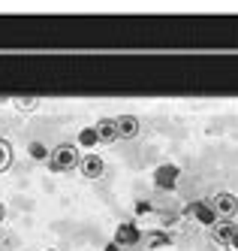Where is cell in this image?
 <instances>
[{
	"label": "cell",
	"mask_w": 238,
	"mask_h": 251,
	"mask_svg": "<svg viewBox=\"0 0 238 251\" xmlns=\"http://www.w3.org/2000/svg\"><path fill=\"white\" fill-rule=\"evenodd\" d=\"M12 142L9 139H3V136H0V173H6L9 167H12Z\"/></svg>",
	"instance_id": "8fae6325"
},
{
	"label": "cell",
	"mask_w": 238,
	"mask_h": 251,
	"mask_svg": "<svg viewBox=\"0 0 238 251\" xmlns=\"http://www.w3.org/2000/svg\"><path fill=\"white\" fill-rule=\"evenodd\" d=\"M106 251H121V245H115V242H108V245H106Z\"/></svg>",
	"instance_id": "e0dca14e"
},
{
	"label": "cell",
	"mask_w": 238,
	"mask_h": 251,
	"mask_svg": "<svg viewBox=\"0 0 238 251\" xmlns=\"http://www.w3.org/2000/svg\"><path fill=\"white\" fill-rule=\"evenodd\" d=\"M184 215H187V218H196L199 224H205V227H214V224H217V215L211 212V206H208L205 200L190 203V206L184 209Z\"/></svg>",
	"instance_id": "3957f363"
},
{
	"label": "cell",
	"mask_w": 238,
	"mask_h": 251,
	"mask_svg": "<svg viewBox=\"0 0 238 251\" xmlns=\"http://www.w3.org/2000/svg\"><path fill=\"white\" fill-rule=\"evenodd\" d=\"M178 167L175 164H163V167H157V173H154V185L160 188V191H169V188H175V182H178Z\"/></svg>",
	"instance_id": "5b68a950"
},
{
	"label": "cell",
	"mask_w": 238,
	"mask_h": 251,
	"mask_svg": "<svg viewBox=\"0 0 238 251\" xmlns=\"http://www.w3.org/2000/svg\"><path fill=\"white\" fill-rule=\"evenodd\" d=\"M94 136L100 142H115L118 139V130H115V118H100L97 127H94Z\"/></svg>",
	"instance_id": "ba28073f"
},
{
	"label": "cell",
	"mask_w": 238,
	"mask_h": 251,
	"mask_svg": "<svg viewBox=\"0 0 238 251\" xmlns=\"http://www.w3.org/2000/svg\"><path fill=\"white\" fill-rule=\"evenodd\" d=\"M79 170H82L85 178H103V176H106V160H103L100 154H82Z\"/></svg>",
	"instance_id": "277c9868"
},
{
	"label": "cell",
	"mask_w": 238,
	"mask_h": 251,
	"mask_svg": "<svg viewBox=\"0 0 238 251\" xmlns=\"http://www.w3.org/2000/svg\"><path fill=\"white\" fill-rule=\"evenodd\" d=\"M232 230H235L232 221H217V224L211 227V239H214V242H220V245H226L229 236H232Z\"/></svg>",
	"instance_id": "9c48e42d"
},
{
	"label": "cell",
	"mask_w": 238,
	"mask_h": 251,
	"mask_svg": "<svg viewBox=\"0 0 238 251\" xmlns=\"http://www.w3.org/2000/svg\"><path fill=\"white\" fill-rule=\"evenodd\" d=\"M136 212H151V203H145V200L136 203Z\"/></svg>",
	"instance_id": "9a60e30c"
},
{
	"label": "cell",
	"mask_w": 238,
	"mask_h": 251,
	"mask_svg": "<svg viewBox=\"0 0 238 251\" xmlns=\"http://www.w3.org/2000/svg\"><path fill=\"white\" fill-rule=\"evenodd\" d=\"M12 106L18 112H33L40 109V97H12Z\"/></svg>",
	"instance_id": "7c38bea8"
},
{
	"label": "cell",
	"mask_w": 238,
	"mask_h": 251,
	"mask_svg": "<svg viewBox=\"0 0 238 251\" xmlns=\"http://www.w3.org/2000/svg\"><path fill=\"white\" fill-rule=\"evenodd\" d=\"M208 206L217 215V221H232L235 212H238V197L229 194V191H220V194H214L211 200H208Z\"/></svg>",
	"instance_id": "7a4b0ae2"
},
{
	"label": "cell",
	"mask_w": 238,
	"mask_h": 251,
	"mask_svg": "<svg viewBox=\"0 0 238 251\" xmlns=\"http://www.w3.org/2000/svg\"><path fill=\"white\" fill-rule=\"evenodd\" d=\"M79 160H82V154H79V149L72 146V142H61V146H54L51 149V154H48V170L51 173H66V170H76L79 167Z\"/></svg>",
	"instance_id": "6da1fadb"
},
{
	"label": "cell",
	"mask_w": 238,
	"mask_h": 251,
	"mask_svg": "<svg viewBox=\"0 0 238 251\" xmlns=\"http://www.w3.org/2000/svg\"><path fill=\"white\" fill-rule=\"evenodd\" d=\"M3 218H6V206L0 203V224H3Z\"/></svg>",
	"instance_id": "2e32d148"
},
{
	"label": "cell",
	"mask_w": 238,
	"mask_h": 251,
	"mask_svg": "<svg viewBox=\"0 0 238 251\" xmlns=\"http://www.w3.org/2000/svg\"><path fill=\"white\" fill-rule=\"evenodd\" d=\"M115 130H118V139H136L139 136V118L136 115H118Z\"/></svg>",
	"instance_id": "52a82bcc"
},
{
	"label": "cell",
	"mask_w": 238,
	"mask_h": 251,
	"mask_svg": "<svg viewBox=\"0 0 238 251\" xmlns=\"http://www.w3.org/2000/svg\"><path fill=\"white\" fill-rule=\"evenodd\" d=\"M226 251H238V224H235L232 236H229V242H226Z\"/></svg>",
	"instance_id": "5bb4252c"
},
{
	"label": "cell",
	"mask_w": 238,
	"mask_h": 251,
	"mask_svg": "<svg viewBox=\"0 0 238 251\" xmlns=\"http://www.w3.org/2000/svg\"><path fill=\"white\" fill-rule=\"evenodd\" d=\"M142 242V233H139V227L133 224V221H127V224H121L118 230H115V245H139Z\"/></svg>",
	"instance_id": "8992f818"
},
{
	"label": "cell",
	"mask_w": 238,
	"mask_h": 251,
	"mask_svg": "<svg viewBox=\"0 0 238 251\" xmlns=\"http://www.w3.org/2000/svg\"><path fill=\"white\" fill-rule=\"evenodd\" d=\"M27 149H30V157H33V160H48V154H51V151H48V149L43 146L40 139H36V142H30Z\"/></svg>",
	"instance_id": "4fadbf2b"
},
{
	"label": "cell",
	"mask_w": 238,
	"mask_h": 251,
	"mask_svg": "<svg viewBox=\"0 0 238 251\" xmlns=\"http://www.w3.org/2000/svg\"><path fill=\"white\" fill-rule=\"evenodd\" d=\"M145 242H148V248H166V245H172V236L166 230H151L145 236Z\"/></svg>",
	"instance_id": "30bf717a"
}]
</instances>
